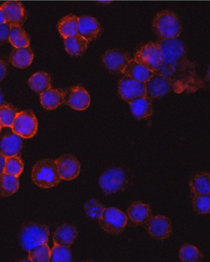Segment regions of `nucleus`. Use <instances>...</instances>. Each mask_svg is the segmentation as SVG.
<instances>
[{
    "label": "nucleus",
    "instance_id": "412c9836",
    "mask_svg": "<svg viewBox=\"0 0 210 262\" xmlns=\"http://www.w3.org/2000/svg\"><path fill=\"white\" fill-rule=\"evenodd\" d=\"M130 108L135 118L139 120L149 118L153 114L151 102L147 96L133 100L130 102Z\"/></svg>",
    "mask_w": 210,
    "mask_h": 262
},
{
    "label": "nucleus",
    "instance_id": "2eb2a0df",
    "mask_svg": "<svg viewBox=\"0 0 210 262\" xmlns=\"http://www.w3.org/2000/svg\"><path fill=\"white\" fill-rule=\"evenodd\" d=\"M129 60L128 54L117 49L109 50L103 57V62L106 68L115 74H122Z\"/></svg>",
    "mask_w": 210,
    "mask_h": 262
},
{
    "label": "nucleus",
    "instance_id": "ddd939ff",
    "mask_svg": "<svg viewBox=\"0 0 210 262\" xmlns=\"http://www.w3.org/2000/svg\"><path fill=\"white\" fill-rule=\"evenodd\" d=\"M6 23L12 26H22L26 20V12L18 1H7L1 6Z\"/></svg>",
    "mask_w": 210,
    "mask_h": 262
},
{
    "label": "nucleus",
    "instance_id": "1a4fd4ad",
    "mask_svg": "<svg viewBox=\"0 0 210 262\" xmlns=\"http://www.w3.org/2000/svg\"><path fill=\"white\" fill-rule=\"evenodd\" d=\"M64 103L77 111H84L90 106V96L88 92L81 86L70 87L63 91Z\"/></svg>",
    "mask_w": 210,
    "mask_h": 262
},
{
    "label": "nucleus",
    "instance_id": "c85d7f7f",
    "mask_svg": "<svg viewBox=\"0 0 210 262\" xmlns=\"http://www.w3.org/2000/svg\"><path fill=\"white\" fill-rule=\"evenodd\" d=\"M9 41L15 48H26L30 45V40L21 26H12L9 33Z\"/></svg>",
    "mask_w": 210,
    "mask_h": 262
},
{
    "label": "nucleus",
    "instance_id": "dca6fc26",
    "mask_svg": "<svg viewBox=\"0 0 210 262\" xmlns=\"http://www.w3.org/2000/svg\"><path fill=\"white\" fill-rule=\"evenodd\" d=\"M101 33V27L96 18L91 16H81L78 19V34L88 42L96 40Z\"/></svg>",
    "mask_w": 210,
    "mask_h": 262
},
{
    "label": "nucleus",
    "instance_id": "393cba45",
    "mask_svg": "<svg viewBox=\"0 0 210 262\" xmlns=\"http://www.w3.org/2000/svg\"><path fill=\"white\" fill-rule=\"evenodd\" d=\"M210 176L209 172H200L194 176L189 182L192 194H209Z\"/></svg>",
    "mask_w": 210,
    "mask_h": 262
},
{
    "label": "nucleus",
    "instance_id": "473e14b6",
    "mask_svg": "<svg viewBox=\"0 0 210 262\" xmlns=\"http://www.w3.org/2000/svg\"><path fill=\"white\" fill-rule=\"evenodd\" d=\"M179 257L182 261L196 262L201 260L202 255L195 246L186 244L180 248Z\"/></svg>",
    "mask_w": 210,
    "mask_h": 262
},
{
    "label": "nucleus",
    "instance_id": "2f4dec72",
    "mask_svg": "<svg viewBox=\"0 0 210 262\" xmlns=\"http://www.w3.org/2000/svg\"><path fill=\"white\" fill-rule=\"evenodd\" d=\"M17 114L18 112L12 106L2 104L0 106V124L2 127H12Z\"/></svg>",
    "mask_w": 210,
    "mask_h": 262
},
{
    "label": "nucleus",
    "instance_id": "aec40b11",
    "mask_svg": "<svg viewBox=\"0 0 210 262\" xmlns=\"http://www.w3.org/2000/svg\"><path fill=\"white\" fill-rule=\"evenodd\" d=\"M153 74V72L139 64L134 59H130L122 72V75L142 82H146Z\"/></svg>",
    "mask_w": 210,
    "mask_h": 262
},
{
    "label": "nucleus",
    "instance_id": "a19ab883",
    "mask_svg": "<svg viewBox=\"0 0 210 262\" xmlns=\"http://www.w3.org/2000/svg\"><path fill=\"white\" fill-rule=\"evenodd\" d=\"M3 93H2L1 90H0V106L3 104Z\"/></svg>",
    "mask_w": 210,
    "mask_h": 262
},
{
    "label": "nucleus",
    "instance_id": "f03ea898",
    "mask_svg": "<svg viewBox=\"0 0 210 262\" xmlns=\"http://www.w3.org/2000/svg\"><path fill=\"white\" fill-rule=\"evenodd\" d=\"M33 182L43 189H49L60 183L61 179L55 160L44 159L34 164L31 173Z\"/></svg>",
    "mask_w": 210,
    "mask_h": 262
},
{
    "label": "nucleus",
    "instance_id": "39448f33",
    "mask_svg": "<svg viewBox=\"0 0 210 262\" xmlns=\"http://www.w3.org/2000/svg\"><path fill=\"white\" fill-rule=\"evenodd\" d=\"M49 235V229L46 226L32 223L22 229L20 243L24 250L29 252L36 246L47 244Z\"/></svg>",
    "mask_w": 210,
    "mask_h": 262
},
{
    "label": "nucleus",
    "instance_id": "f8f14e48",
    "mask_svg": "<svg viewBox=\"0 0 210 262\" xmlns=\"http://www.w3.org/2000/svg\"><path fill=\"white\" fill-rule=\"evenodd\" d=\"M61 179L72 181L77 179L81 172V164L72 154H64L55 160Z\"/></svg>",
    "mask_w": 210,
    "mask_h": 262
},
{
    "label": "nucleus",
    "instance_id": "f3484780",
    "mask_svg": "<svg viewBox=\"0 0 210 262\" xmlns=\"http://www.w3.org/2000/svg\"><path fill=\"white\" fill-rule=\"evenodd\" d=\"M23 148V140L21 137L15 133L6 134L0 141V152L6 157L17 156Z\"/></svg>",
    "mask_w": 210,
    "mask_h": 262
},
{
    "label": "nucleus",
    "instance_id": "b1692460",
    "mask_svg": "<svg viewBox=\"0 0 210 262\" xmlns=\"http://www.w3.org/2000/svg\"><path fill=\"white\" fill-rule=\"evenodd\" d=\"M34 54L30 47L15 48L11 54L10 61L14 67L18 69H25L32 63Z\"/></svg>",
    "mask_w": 210,
    "mask_h": 262
},
{
    "label": "nucleus",
    "instance_id": "9b49d317",
    "mask_svg": "<svg viewBox=\"0 0 210 262\" xmlns=\"http://www.w3.org/2000/svg\"><path fill=\"white\" fill-rule=\"evenodd\" d=\"M145 83V93L149 98L165 96L173 90L171 82L161 75L154 73Z\"/></svg>",
    "mask_w": 210,
    "mask_h": 262
},
{
    "label": "nucleus",
    "instance_id": "79ce46f5",
    "mask_svg": "<svg viewBox=\"0 0 210 262\" xmlns=\"http://www.w3.org/2000/svg\"><path fill=\"white\" fill-rule=\"evenodd\" d=\"M2 125H1V124H0V133H1V130H2Z\"/></svg>",
    "mask_w": 210,
    "mask_h": 262
},
{
    "label": "nucleus",
    "instance_id": "cd10ccee",
    "mask_svg": "<svg viewBox=\"0 0 210 262\" xmlns=\"http://www.w3.org/2000/svg\"><path fill=\"white\" fill-rule=\"evenodd\" d=\"M51 84V77L45 72L34 73L29 80V85L31 90L40 94L49 89Z\"/></svg>",
    "mask_w": 210,
    "mask_h": 262
},
{
    "label": "nucleus",
    "instance_id": "a878e982",
    "mask_svg": "<svg viewBox=\"0 0 210 262\" xmlns=\"http://www.w3.org/2000/svg\"><path fill=\"white\" fill-rule=\"evenodd\" d=\"M78 19L79 18L74 15H68L61 18L58 29L64 38L78 34Z\"/></svg>",
    "mask_w": 210,
    "mask_h": 262
},
{
    "label": "nucleus",
    "instance_id": "f704fd0d",
    "mask_svg": "<svg viewBox=\"0 0 210 262\" xmlns=\"http://www.w3.org/2000/svg\"><path fill=\"white\" fill-rule=\"evenodd\" d=\"M193 206L199 214H208L210 212L209 194H193Z\"/></svg>",
    "mask_w": 210,
    "mask_h": 262
},
{
    "label": "nucleus",
    "instance_id": "58836bf2",
    "mask_svg": "<svg viewBox=\"0 0 210 262\" xmlns=\"http://www.w3.org/2000/svg\"><path fill=\"white\" fill-rule=\"evenodd\" d=\"M6 157L0 152V174L4 172L5 171V164H6Z\"/></svg>",
    "mask_w": 210,
    "mask_h": 262
},
{
    "label": "nucleus",
    "instance_id": "6ab92c4d",
    "mask_svg": "<svg viewBox=\"0 0 210 262\" xmlns=\"http://www.w3.org/2000/svg\"><path fill=\"white\" fill-rule=\"evenodd\" d=\"M151 210L148 204L137 201L133 203L127 210L128 218L133 224L140 225L149 219Z\"/></svg>",
    "mask_w": 210,
    "mask_h": 262
},
{
    "label": "nucleus",
    "instance_id": "4be33fe9",
    "mask_svg": "<svg viewBox=\"0 0 210 262\" xmlns=\"http://www.w3.org/2000/svg\"><path fill=\"white\" fill-rule=\"evenodd\" d=\"M89 42L79 34L64 38V47L70 56H81L88 48Z\"/></svg>",
    "mask_w": 210,
    "mask_h": 262
},
{
    "label": "nucleus",
    "instance_id": "c756f323",
    "mask_svg": "<svg viewBox=\"0 0 210 262\" xmlns=\"http://www.w3.org/2000/svg\"><path fill=\"white\" fill-rule=\"evenodd\" d=\"M29 258L33 262H49L51 258V249L47 244L36 246L29 251Z\"/></svg>",
    "mask_w": 210,
    "mask_h": 262
},
{
    "label": "nucleus",
    "instance_id": "5701e85b",
    "mask_svg": "<svg viewBox=\"0 0 210 262\" xmlns=\"http://www.w3.org/2000/svg\"><path fill=\"white\" fill-rule=\"evenodd\" d=\"M41 104L47 110H54L64 103L63 90H54L50 87L49 89L41 93Z\"/></svg>",
    "mask_w": 210,
    "mask_h": 262
},
{
    "label": "nucleus",
    "instance_id": "7ed1b4c3",
    "mask_svg": "<svg viewBox=\"0 0 210 262\" xmlns=\"http://www.w3.org/2000/svg\"><path fill=\"white\" fill-rule=\"evenodd\" d=\"M153 29L161 40L175 38L181 33V23L174 12L161 11L154 18Z\"/></svg>",
    "mask_w": 210,
    "mask_h": 262
},
{
    "label": "nucleus",
    "instance_id": "7c9ffc66",
    "mask_svg": "<svg viewBox=\"0 0 210 262\" xmlns=\"http://www.w3.org/2000/svg\"><path fill=\"white\" fill-rule=\"evenodd\" d=\"M24 169V164L17 156L6 157L4 172L15 177H20Z\"/></svg>",
    "mask_w": 210,
    "mask_h": 262
},
{
    "label": "nucleus",
    "instance_id": "ea45409f",
    "mask_svg": "<svg viewBox=\"0 0 210 262\" xmlns=\"http://www.w3.org/2000/svg\"><path fill=\"white\" fill-rule=\"evenodd\" d=\"M3 23H6V19H5L3 10H2L1 7H0V24H3Z\"/></svg>",
    "mask_w": 210,
    "mask_h": 262
},
{
    "label": "nucleus",
    "instance_id": "20e7f679",
    "mask_svg": "<svg viewBox=\"0 0 210 262\" xmlns=\"http://www.w3.org/2000/svg\"><path fill=\"white\" fill-rule=\"evenodd\" d=\"M134 60L150 71L156 73L164 63L161 45L152 42L146 43L138 50L135 54Z\"/></svg>",
    "mask_w": 210,
    "mask_h": 262
},
{
    "label": "nucleus",
    "instance_id": "f257e3e1",
    "mask_svg": "<svg viewBox=\"0 0 210 262\" xmlns=\"http://www.w3.org/2000/svg\"><path fill=\"white\" fill-rule=\"evenodd\" d=\"M164 63L156 74L161 75L171 82L177 93L194 92L202 85L197 67L186 54L184 43L178 37L161 40Z\"/></svg>",
    "mask_w": 210,
    "mask_h": 262
},
{
    "label": "nucleus",
    "instance_id": "423d86ee",
    "mask_svg": "<svg viewBox=\"0 0 210 262\" xmlns=\"http://www.w3.org/2000/svg\"><path fill=\"white\" fill-rule=\"evenodd\" d=\"M98 221L100 227L106 233L119 235L126 226L127 216L116 207H107Z\"/></svg>",
    "mask_w": 210,
    "mask_h": 262
},
{
    "label": "nucleus",
    "instance_id": "4c0bfd02",
    "mask_svg": "<svg viewBox=\"0 0 210 262\" xmlns=\"http://www.w3.org/2000/svg\"><path fill=\"white\" fill-rule=\"evenodd\" d=\"M6 73H7V68H6V63L3 60H0V82L6 77Z\"/></svg>",
    "mask_w": 210,
    "mask_h": 262
},
{
    "label": "nucleus",
    "instance_id": "9d476101",
    "mask_svg": "<svg viewBox=\"0 0 210 262\" xmlns=\"http://www.w3.org/2000/svg\"><path fill=\"white\" fill-rule=\"evenodd\" d=\"M119 93L122 99L130 103L136 98L146 96L145 83L125 76L121 79Z\"/></svg>",
    "mask_w": 210,
    "mask_h": 262
},
{
    "label": "nucleus",
    "instance_id": "0eeeda50",
    "mask_svg": "<svg viewBox=\"0 0 210 262\" xmlns=\"http://www.w3.org/2000/svg\"><path fill=\"white\" fill-rule=\"evenodd\" d=\"M37 121L31 111H23L17 114L12 125V131L23 138L34 137L37 131Z\"/></svg>",
    "mask_w": 210,
    "mask_h": 262
},
{
    "label": "nucleus",
    "instance_id": "a211bd4d",
    "mask_svg": "<svg viewBox=\"0 0 210 262\" xmlns=\"http://www.w3.org/2000/svg\"><path fill=\"white\" fill-rule=\"evenodd\" d=\"M78 229L71 224H63L54 232V245L70 247L78 238Z\"/></svg>",
    "mask_w": 210,
    "mask_h": 262
},
{
    "label": "nucleus",
    "instance_id": "bb28decb",
    "mask_svg": "<svg viewBox=\"0 0 210 262\" xmlns=\"http://www.w3.org/2000/svg\"><path fill=\"white\" fill-rule=\"evenodd\" d=\"M20 188L18 177L3 172L0 174V196H9L15 194Z\"/></svg>",
    "mask_w": 210,
    "mask_h": 262
},
{
    "label": "nucleus",
    "instance_id": "6e6552de",
    "mask_svg": "<svg viewBox=\"0 0 210 262\" xmlns=\"http://www.w3.org/2000/svg\"><path fill=\"white\" fill-rule=\"evenodd\" d=\"M125 184V174L120 168H111L106 170L99 179V185L106 194L118 192Z\"/></svg>",
    "mask_w": 210,
    "mask_h": 262
},
{
    "label": "nucleus",
    "instance_id": "c9c22d12",
    "mask_svg": "<svg viewBox=\"0 0 210 262\" xmlns=\"http://www.w3.org/2000/svg\"><path fill=\"white\" fill-rule=\"evenodd\" d=\"M84 210L87 216L91 219L99 220L103 215L105 207L98 200L91 199L86 203Z\"/></svg>",
    "mask_w": 210,
    "mask_h": 262
},
{
    "label": "nucleus",
    "instance_id": "e433bc0d",
    "mask_svg": "<svg viewBox=\"0 0 210 262\" xmlns=\"http://www.w3.org/2000/svg\"><path fill=\"white\" fill-rule=\"evenodd\" d=\"M10 29L11 26L7 23L0 24V43H4L9 40Z\"/></svg>",
    "mask_w": 210,
    "mask_h": 262
},
{
    "label": "nucleus",
    "instance_id": "72a5a7b5",
    "mask_svg": "<svg viewBox=\"0 0 210 262\" xmlns=\"http://www.w3.org/2000/svg\"><path fill=\"white\" fill-rule=\"evenodd\" d=\"M72 261V254L70 248L67 246L54 245L51 250L50 261L70 262Z\"/></svg>",
    "mask_w": 210,
    "mask_h": 262
},
{
    "label": "nucleus",
    "instance_id": "4468645a",
    "mask_svg": "<svg viewBox=\"0 0 210 262\" xmlns=\"http://www.w3.org/2000/svg\"><path fill=\"white\" fill-rule=\"evenodd\" d=\"M146 222V229L150 236L156 239H165L172 232L171 223L164 216H155L149 218Z\"/></svg>",
    "mask_w": 210,
    "mask_h": 262
}]
</instances>
